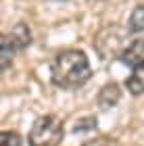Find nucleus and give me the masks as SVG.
I'll return each instance as SVG.
<instances>
[{
	"mask_svg": "<svg viewBox=\"0 0 144 146\" xmlns=\"http://www.w3.org/2000/svg\"><path fill=\"white\" fill-rule=\"evenodd\" d=\"M52 82L58 88H80L90 79L92 67L82 50H63L58 52L56 58L52 61Z\"/></svg>",
	"mask_w": 144,
	"mask_h": 146,
	"instance_id": "obj_1",
	"label": "nucleus"
},
{
	"mask_svg": "<svg viewBox=\"0 0 144 146\" xmlns=\"http://www.w3.org/2000/svg\"><path fill=\"white\" fill-rule=\"evenodd\" d=\"M65 129L54 115H44L29 129V146H58L63 142Z\"/></svg>",
	"mask_w": 144,
	"mask_h": 146,
	"instance_id": "obj_2",
	"label": "nucleus"
},
{
	"mask_svg": "<svg viewBox=\"0 0 144 146\" xmlns=\"http://www.w3.org/2000/svg\"><path fill=\"white\" fill-rule=\"evenodd\" d=\"M127 46H129L127 36H125V31L119 29V27H104L94 40V48L100 52L104 58L121 56Z\"/></svg>",
	"mask_w": 144,
	"mask_h": 146,
	"instance_id": "obj_3",
	"label": "nucleus"
},
{
	"mask_svg": "<svg viewBox=\"0 0 144 146\" xmlns=\"http://www.w3.org/2000/svg\"><path fill=\"white\" fill-rule=\"evenodd\" d=\"M121 61L125 65H129V67H134V69L144 67V40H134V42H129L125 52L121 54Z\"/></svg>",
	"mask_w": 144,
	"mask_h": 146,
	"instance_id": "obj_4",
	"label": "nucleus"
},
{
	"mask_svg": "<svg viewBox=\"0 0 144 146\" xmlns=\"http://www.w3.org/2000/svg\"><path fill=\"white\" fill-rule=\"evenodd\" d=\"M6 36H9V42L13 44L15 50H23L31 44V29H29L27 23H17L13 27V31L6 34Z\"/></svg>",
	"mask_w": 144,
	"mask_h": 146,
	"instance_id": "obj_5",
	"label": "nucleus"
},
{
	"mask_svg": "<svg viewBox=\"0 0 144 146\" xmlns=\"http://www.w3.org/2000/svg\"><path fill=\"white\" fill-rule=\"evenodd\" d=\"M98 104H100L102 109H111V107H115L117 102L121 100V90H119V84H115V82H111V84H104L100 92H98Z\"/></svg>",
	"mask_w": 144,
	"mask_h": 146,
	"instance_id": "obj_6",
	"label": "nucleus"
},
{
	"mask_svg": "<svg viewBox=\"0 0 144 146\" xmlns=\"http://www.w3.org/2000/svg\"><path fill=\"white\" fill-rule=\"evenodd\" d=\"M125 86L134 96H142L144 94V67L134 69V73L125 79Z\"/></svg>",
	"mask_w": 144,
	"mask_h": 146,
	"instance_id": "obj_7",
	"label": "nucleus"
},
{
	"mask_svg": "<svg viewBox=\"0 0 144 146\" xmlns=\"http://www.w3.org/2000/svg\"><path fill=\"white\" fill-rule=\"evenodd\" d=\"M15 48H13V44L9 42V36H2V40H0V67H2V71H6L11 67L13 63V56H15Z\"/></svg>",
	"mask_w": 144,
	"mask_h": 146,
	"instance_id": "obj_8",
	"label": "nucleus"
},
{
	"mask_svg": "<svg viewBox=\"0 0 144 146\" xmlns=\"http://www.w3.org/2000/svg\"><path fill=\"white\" fill-rule=\"evenodd\" d=\"M127 29L129 31H144V6H136L129 15V21H127Z\"/></svg>",
	"mask_w": 144,
	"mask_h": 146,
	"instance_id": "obj_9",
	"label": "nucleus"
},
{
	"mask_svg": "<svg viewBox=\"0 0 144 146\" xmlns=\"http://www.w3.org/2000/svg\"><path fill=\"white\" fill-rule=\"evenodd\" d=\"M0 146H23V138L19 131H2L0 136Z\"/></svg>",
	"mask_w": 144,
	"mask_h": 146,
	"instance_id": "obj_10",
	"label": "nucleus"
},
{
	"mask_svg": "<svg viewBox=\"0 0 144 146\" xmlns=\"http://www.w3.org/2000/svg\"><path fill=\"white\" fill-rule=\"evenodd\" d=\"M94 123H96V119L94 117H84L77 121V125H73V131H84V129H92L94 127Z\"/></svg>",
	"mask_w": 144,
	"mask_h": 146,
	"instance_id": "obj_11",
	"label": "nucleus"
},
{
	"mask_svg": "<svg viewBox=\"0 0 144 146\" xmlns=\"http://www.w3.org/2000/svg\"><path fill=\"white\" fill-rule=\"evenodd\" d=\"M82 146H111V140L104 136H98V138H92V140H86Z\"/></svg>",
	"mask_w": 144,
	"mask_h": 146,
	"instance_id": "obj_12",
	"label": "nucleus"
}]
</instances>
